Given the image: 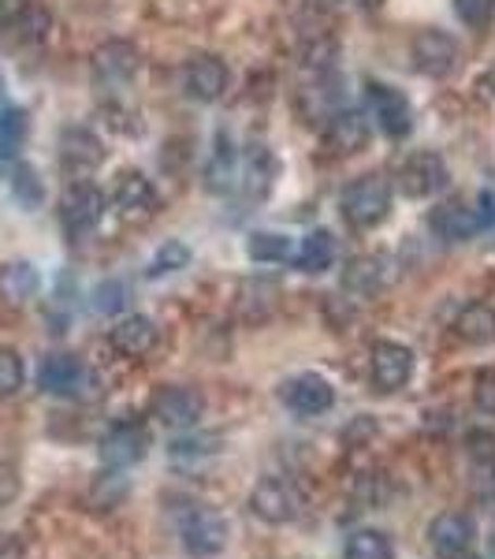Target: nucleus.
<instances>
[{
    "instance_id": "nucleus-10",
    "label": "nucleus",
    "mask_w": 495,
    "mask_h": 559,
    "mask_svg": "<svg viewBox=\"0 0 495 559\" xmlns=\"http://www.w3.org/2000/svg\"><path fill=\"white\" fill-rule=\"evenodd\" d=\"M365 105H369V112H373L376 128L388 134V139H402V134H410L413 112H410L407 94H399V90L388 86V83H369L365 86Z\"/></svg>"
},
{
    "instance_id": "nucleus-15",
    "label": "nucleus",
    "mask_w": 495,
    "mask_h": 559,
    "mask_svg": "<svg viewBox=\"0 0 495 559\" xmlns=\"http://www.w3.org/2000/svg\"><path fill=\"white\" fill-rule=\"evenodd\" d=\"M142 57L131 41H105L101 49L94 52V75L101 79L105 86H123L138 75Z\"/></svg>"
},
{
    "instance_id": "nucleus-16",
    "label": "nucleus",
    "mask_w": 495,
    "mask_h": 559,
    "mask_svg": "<svg viewBox=\"0 0 495 559\" xmlns=\"http://www.w3.org/2000/svg\"><path fill=\"white\" fill-rule=\"evenodd\" d=\"M108 340H112V347L120 350L123 358H146L149 350L157 347L160 332L146 313H128V318H120L112 324Z\"/></svg>"
},
{
    "instance_id": "nucleus-20",
    "label": "nucleus",
    "mask_w": 495,
    "mask_h": 559,
    "mask_svg": "<svg viewBox=\"0 0 495 559\" xmlns=\"http://www.w3.org/2000/svg\"><path fill=\"white\" fill-rule=\"evenodd\" d=\"M41 287V276L31 261H8L0 265V299L12 302V306H23L38 295Z\"/></svg>"
},
{
    "instance_id": "nucleus-2",
    "label": "nucleus",
    "mask_w": 495,
    "mask_h": 559,
    "mask_svg": "<svg viewBox=\"0 0 495 559\" xmlns=\"http://www.w3.org/2000/svg\"><path fill=\"white\" fill-rule=\"evenodd\" d=\"M38 384L49 395H64V400H94L97 377L83 358L75 355H49L38 366Z\"/></svg>"
},
{
    "instance_id": "nucleus-21",
    "label": "nucleus",
    "mask_w": 495,
    "mask_h": 559,
    "mask_svg": "<svg viewBox=\"0 0 495 559\" xmlns=\"http://www.w3.org/2000/svg\"><path fill=\"white\" fill-rule=\"evenodd\" d=\"M369 139V123L354 108H339L328 120V146L336 153H358Z\"/></svg>"
},
{
    "instance_id": "nucleus-23",
    "label": "nucleus",
    "mask_w": 495,
    "mask_h": 559,
    "mask_svg": "<svg viewBox=\"0 0 495 559\" xmlns=\"http://www.w3.org/2000/svg\"><path fill=\"white\" fill-rule=\"evenodd\" d=\"M331 261H336V239H331V231H310V236L302 239V247L294 250V265L302 269V273L317 276V273H328Z\"/></svg>"
},
{
    "instance_id": "nucleus-4",
    "label": "nucleus",
    "mask_w": 495,
    "mask_h": 559,
    "mask_svg": "<svg viewBox=\"0 0 495 559\" xmlns=\"http://www.w3.org/2000/svg\"><path fill=\"white\" fill-rule=\"evenodd\" d=\"M250 511L268 526H287L302 515V492L287 477H261L250 492Z\"/></svg>"
},
{
    "instance_id": "nucleus-26",
    "label": "nucleus",
    "mask_w": 495,
    "mask_h": 559,
    "mask_svg": "<svg viewBox=\"0 0 495 559\" xmlns=\"http://www.w3.org/2000/svg\"><path fill=\"white\" fill-rule=\"evenodd\" d=\"M246 254L261 261V265H276V261H291L294 247H291V239L280 236V231H254L246 242Z\"/></svg>"
},
{
    "instance_id": "nucleus-9",
    "label": "nucleus",
    "mask_w": 495,
    "mask_h": 559,
    "mask_svg": "<svg viewBox=\"0 0 495 559\" xmlns=\"http://www.w3.org/2000/svg\"><path fill=\"white\" fill-rule=\"evenodd\" d=\"M149 429L142 421H120L116 429L105 432L101 440V463L108 471H128V466L142 463L149 455Z\"/></svg>"
},
{
    "instance_id": "nucleus-12",
    "label": "nucleus",
    "mask_w": 495,
    "mask_h": 559,
    "mask_svg": "<svg viewBox=\"0 0 495 559\" xmlns=\"http://www.w3.org/2000/svg\"><path fill=\"white\" fill-rule=\"evenodd\" d=\"M369 369H373V384L381 392H399L413 377V350L407 344H395V340H381V344H373Z\"/></svg>"
},
{
    "instance_id": "nucleus-17",
    "label": "nucleus",
    "mask_w": 495,
    "mask_h": 559,
    "mask_svg": "<svg viewBox=\"0 0 495 559\" xmlns=\"http://www.w3.org/2000/svg\"><path fill=\"white\" fill-rule=\"evenodd\" d=\"M60 157H64L71 173H94L105 160V146L89 128H68L60 134Z\"/></svg>"
},
{
    "instance_id": "nucleus-30",
    "label": "nucleus",
    "mask_w": 495,
    "mask_h": 559,
    "mask_svg": "<svg viewBox=\"0 0 495 559\" xmlns=\"http://www.w3.org/2000/svg\"><path fill=\"white\" fill-rule=\"evenodd\" d=\"M23 377H26L23 358L4 347L0 350V400H12V395L23 388Z\"/></svg>"
},
{
    "instance_id": "nucleus-14",
    "label": "nucleus",
    "mask_w": 495,
    "mask_h": 559,
    "mask_svg": "<svg viewBox=\"0 0 495 559\" xmlns=\"http://www.w3.org/2000/svg\"><path fill=\"white\" fill-rule=\"evenodd\" d=\"M183 86L194 102H216L228 90V68H224V60L209 57V52H197L183 68Z\"/></svg>"
},
{
    "instance_id": "nucleus-8",
    "label": "nucleus",
    "mask_w": 495,
    "mask_h": 559,
    "mask_svg": "<svg viewBox=\"0 0 495 559\" xmlns=\"http://www.w3.org/2000/svg\"><path fill=\"white\" fill-rule=\"evenodd\" d=\"M447 179V160L432 150H421V153H410L407 160L399 165V187L407 198H432L436 191H444Z\"/></svg>"
},
{
    "instance_id": "nucleus-13",
    "label": "nucleus",
    "mask_w": 495,
    "mask_h": 559,
    "mask_svg": "<svg viewBox=\"0 0 495 559\" xmlns=\"http://www.w3.org/2000/svg\"><path fill=\"white\" fill-rule=\"evenodd\" d=\"M280 400L294 414H305V418H313V414H324V411L336 407V388H331L317 373H299V377H291V381H283Z\"/></svg>"
},
{
    "instance_id": "nucleus-25",
    "label": "nucleus",
    "mask_w": 495,
    "mask_h": 559,
    "mask_svg": "<svg viewBox=\"0 0 495 559\" xmlns=\"http://www.w3.org/2000/svg\"><path fill=\"white\" fill-rule=\"evenodd\" d=\"M347 559H395V545L381 530H354L343 548Z\"/></svg>"
},
{
    "instance_id": "nucleus-34",
    "label": "nucleus",
    "mask_w": 495,
    "mask_h": 559,
    "mask_svg": "<svg viewBox=\"0 0 495 559\" xmlns=\"http://www.w3.org/2000/svg\"><path fill=\"white\" fill-rule=\"evenodd\" d=\"M473 403H476V411H481V414L495 418V369H484V373H476Z\"/></svg>"
},
{
    "instance_id": "nucleus-38",
    "label": "nucleus",
    "mask_w": 495,
    "mask_h": 559,
    "mask_svg": "<svg viewBox=\"0 0 495 559\" xmlns=\"http://www.w3.org/2000/svg\"><path fill=\"white\" fill-rule=\"evenodd\" d=\"M305 4L317 8V12H336V8L343 4V0H305Z\"/></svg>"
},
{
    "instance_id": "nucleus-28",
    "label": "nucleus",
    "mask_w": 495,
    "mask_h": 559,
    "mask_svg": "<svg viewBox=\"0 0 495 559\" xmlns=\"http://www.w3.org/2000/svg\"><path fill=\"white\" fill-rule=\"evenodd\" d=\"M231 176H236V153H231V142L220 139L216 142L209 168H205V183H209V191H228Z\"/></svg>"
},
{
    "instance_id": "nucleus-40",
    "label": "nucleus",
    "mask_w": 495,
    "mask_h": 559,
    "mask_svg": "<svg viewBox=\"0 0 495 559\" xmlns=\"http://www.w3.org/2000/svg\"><path fill=\"white\" fill-rule=\"evenodd\" d=\"M492 86H495V71H492Z\"/></svg>"
},
{
    "instance_id": "nucleus-33",
    "label": "nucleus",
    "mask_w": 495,
    "mask_h": 559,
    "mask_svg": "<svg viewBox=\"0 0 495 559\" xmlns=\"http://www.w3.org/2000/svg\"><path fill=\"white\" fill-rule=\"evenodd\" d=\"M123 302H128V287L120 284V280H108L94 292V310L97 313H116L123 310Z\"/></svg>"
},
{
    "instance_id": "nucleus-22",
    "label": "nucleus",
    "mask_w": 495,
    "mask_h": 559,
    "mask_svg": "<svg viewBox=\"0 0 495 559\" xmlns=\"http://www.w3.org/2000/svg\"><path fill=\"white\" fill-rule=\"evenodd\" d=\"M455 332H458V340H462V344H470V347L495 344V310H492V306H484V302H470L462 313H458Z\"/></svg>"
},
{
    "instance_id": "nucleus-3",
    "label": "nucleus",
    "mask_w": 495,
    "mask_h": 559,
    "mask_svg": "<svg viewBox=\"0 0 495 559\" xmlns=\"http://www.w3.org/2000/svg\"><path fill=\"white\" fill-rule=\"evenodd\" d=\"M391 210V183L384 176H362L347 187L343 216L354 228H376Z\"/></svg>"
},
{
    "instance_id": "nucleus-24",
    "label": "nucleus",
    "mask_w": 495,
    "mask_h": 559,
    "mask_svg": "<svg viewBox=\"0 0 495 559\" xmlns=\"http://www.w3.org/2000/svg\"><path fill=\"white\" fill-rule=\"evenodd\" d=\"M343 287L354 295H376L384 287V261L381 258H354L343 273Z\"/></svg>"
},
{
    "instance_id": "nucleus-39",
    "label": "nucleus",
    "mask_w": 495,
    "mask_h": 559,
    "mask_svg": "<svg viewBox=\"0 0 495 559\" xmlns=\"http://www.w3.org/2000/svg\"><path fill=\"white\" fill-rule=\"evenodd\" d=\"M354 4H358V8H365V12H373V8H381L384 0H354Z\"/></svg>"
},
{
    "instance_id": "nucleus-29",
    "label": "nucleus",
    "mask_w": 495,
    "mask_h": 559,
    "mask_svg": "<svg viewBox=\"0 0 495 559\" xmlns=\"http://www.w3.org/2000/svg\"><path fill=\"white\" fill-rule=\"evenodd\" d=\"M12 191H15V198H20V205H26V210H38V205H41V179H38V173H34L31 165H15Z\"/></svg>"
},
{
    "instance_id": "nucleus-7",
    "label": "nucleus",
    "mask_w": 495,
    "mask_h": 559,
    "mask_svg": "<svg viewBox=\"0 0 495 559\" xmlns=\"http://www.w3.org/2000/svg\"><path fill=\"white\" fill-rule=\"evenodd\" d=\"M428 545L436 548L439 559H473L476 522L470 515H462V511H444V515L432 519Z\"/></svg>"
},
{
    "instance_id": "nucleus-32",
    "label": "nucleus",
    "mask_w": 495,
    "mask_h": 559,
    "mask_svg": "<svg viewBox=\"0 0 495 559\" xmlns=\"http://www.w3.org/2000/svg\"><path fill=\"white\" fill-rule=\"evenodd\" d=\"M26 128H31V123H26L23 108H4V112H0V146H4V150L20 146Z\"/></svg>"
},
{
    "instance_id": "nucleus-11",
    "label": "nucleus",
    "mask_w": 495,
    "mask_h": 559,
    "mask_svg": "<svg viewBox=\"0 0 495 559\" xmlns=\"http://www.w3.org/2000/svg\"><path fill=\"white\" fill-rule=\"evenodd\" d=\"M410 52H413V68L428 79L451 75L458 64V41L447 31H418Z\"/></svg>"
},
{
    "instance_id": "nucleus-35",
    "label": "nucleus",
    "mask_w": 495,
    "mask_h": 559,
    "mask_svg": "<svg viewBox=\"0 0 495 559\" xmlns=\"http://www.w3.org/2000/svg\"><path fill=\"white\" fill-rule=\"evenodd\" d=\"M15 496H20V471L12 463H0V508H8Z\"/></svg>"
},
{
    "instance_id": "nucleus-19",
    "label": "nucleus",
    "mask_w": 495,
    "mask_h": 559,
    "mask_svg": "<svg viewBox=\"0 0 495 559\" xmlns=\"http://www.w3.org/2000/svg\"><path fill=\"white\" fill-rule=\"evenodd\" d=\"M112 202L123 216H146L153 213V205H157V191H153V183L146 176L128 168V173H120V179H116Z\"/></svg>"
},
{
    "instance_id": "nucleus-18",
    "label": "nucleus",
    "mask_w": 495,
    "mask_h": 559,
    "mask_svg": "<svg viewBox=\"0 0 495 559\" xmlns=\"http://www.w3.org/2000/svg\"><path fill=\"white\" fill-rule=\"evenodd\" d=\"M432 231H436L444 242H466L473 239L481 228V221H476V210L466 202H444L436 213H432Z\"/></svg>"
},
{
    "instance_id": "nucleus-6",
    "label": "nucleus",
    "mask_w": 495,
    "mask_h": 559,
    "mask_svg": "<svg viewBox=\"0 0 495 559\" xmlns=\"http://www.w3.org/2000/svg\"><path fill=\"white\" fill-rule=\"evenodd\" d=\"M149 411L160 426L168 429H191L205 411V400L197 388H183V384H165L153 392Z\"/></svg>"
},
{
    "instance_id": "nucleus-31",
    "label": "nucleus",
    "mask_w": 495,
    "mask_h": 559,
    "mask_svg": "<svg viewBox=\"0 0 495 559\" xmlns=\"http://www.w3.org/2000/svg\"><path fill=\"white\" fill-rule=\"evenodd\" d=\"M455 12H458V20H462L466 26L481 31V26H488V23H492L495 0H455Z\"/></svg>"
},
{
    "instance_id": "nucleus-27",
    "label": "nucleus",
    "mask_w": 495,
    "mask_h": 559,
    "mask_svg": "<svg viewBox=\"0 0 495 559\" xmlns=\"http://www.w3.org/2000/svg\"><path fill=\"white\" fill-rule=\"evenodd\" d=\"M186 261H191V247H186V242H179V239H168L165 247H160L157 254L149 258L146 276L157 280V276H165V273H179V269H186Z\"/></svg>"
},
{
    "instance_id": "nucleus-5",
    "label": "nucleus",
    "mask_w": 495,
    "mask_h": 559,
    "mask_svg": "<svg viewBox=\"0 0 495 559\" xmlns=\"http://www.w3.org/2000/svg\"><path fill=\"white\" fill-rule=\"evenodd\" d=\"M105 210H108V198L94 183H71L64 198H60V224H64L71 239H83L101 224Z\"/></svg>"
},
{
    "instance_id": "nucleus-1",
    "label": "nucleus",
    "mask_w": 495,
    "mask_h": 559,
    "mask_svg": "<svg viewBox=\"0 0 495 559\" xmlns=\"http://www.w3.org/2000/svg\"><path fill=\"white\" fill-rule=\"evenodd\" d=\"M179 537H183V548L191 556L213 559L228 548V519L220 511L205 508V503H191L179 515Z\"/></svg>"
},
{
    "instance_id": "nucleus-36",
    "label": "nucleus",
    "mask_w": 495,
    "mask_h": 559,
    "mask_svg": "<svg viewBox=\"0 0 495 559\" xmlns=\"http://www.w3.org/2000/svg\"><path fill=\"white\" fill-rule=\"evenodd\" d=\"M476 221H481V228H492V221H495V194L492 191H484L476 198Z\"/></svg>"
},
{
    "instance_id": "nucleus-37",
    "label": "nucleus",
    "mask_w": 495,
    "mask_h": 559,
    "mask_svg": "<svg viewBox=\"0 0 495 559\" xmlns=\"http://www.w3.org/2000/svg\"><path fill=\"white\" fill-rule=\"evenodd\" d=\"M0 559H23V540L15 534L0 537Z\"/></svg>"
}]
</instances>
